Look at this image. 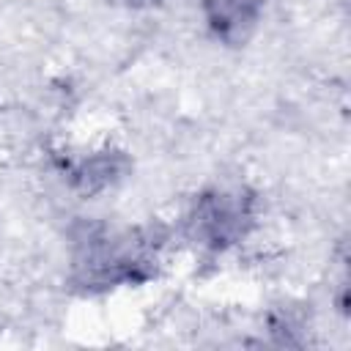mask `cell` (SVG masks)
Instances as JSON below:
<instances>
[{
  "label": "cell",
  "mask_w": 351,
  "mask_h": 351,
  "mask_svg": "<svg viewBox=\"0 0 351 351\" xmlns=\"http://www.w3.org/2000/svg\"><path fill=\"white\" fill-rule=\"evenodd\" d=\"M250 219V197H244L241 192H211L197 200L192 214L195 236L211 247H225L236 241L247 230Z\"/></svg>",
  "instance_id": "1"
},
{
  "label": "cell",
  "mask_w": 351,
  "mask_h": 351,
  "mask_svg": "<svg viewBox=\"0 0 351 351\" xmlns=\"http://www.w3.org/2000/svg\"><path fill=\"white\" fill-rule=\"evenodd\" d=\"M203 11L217 38L241 44L258 22L261 0H203Z\"/></svg>",
  "instance_id": "2"
},
{
  "label": "cell",
  "mask_w": 351,
  "mask_h": 351,
  "mask_svg": "<svg viewBox=\"0 0 351 351\" xmlns=\"http://www.w3.org/2000/svg\"><path fill=\"white\" fill-rule=\"evenodd\" d=\"M134 3H151V0H134Z\"/></svg>",
  "instance_id": "3"
}]
</instances>
